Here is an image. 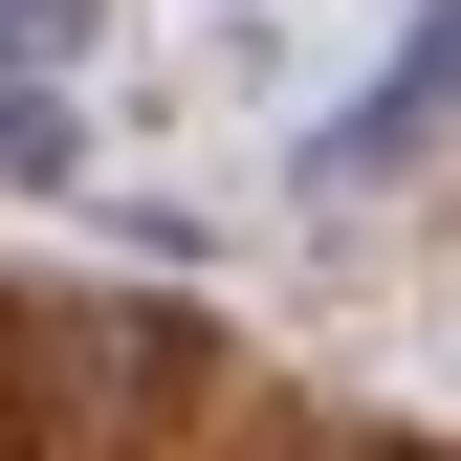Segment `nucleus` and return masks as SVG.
Here are the masks:
<instances>
[{"mask_svg": "<svg viewBox=\"0 0 461 461\" xmlns=\"http://www.w3.org/2000/svg\"><path fill=\"white\" fill-rule=\"evenodd\" d=\"M176 374H220L176 308H67V395H88V418H154Z\"/></svg>", "mask_w": 461, "mask_h": 461, "instance_id": "obj_1", "label": "nucleus"}, {"mask_svg": "<svg viewBox=\"0 0 461 461\" xmlns=\"http://www.w3.org/2000/svg\"><path fill=\"white\" fill-rule=\"evenodd\" d=\"M67 176V67H0V198Z\"/></svg>", "mask_w": 461, "mask_h": 461, "instance_id": "obj_2", "label": "nucleus"}, {"mask_svg": "<svg viewBox=\"0 0 461 461\" xmlns=\"http://www.w3.org/2000/svg\"><path fill=\"white\" fill-rule=\"evenodd\" d=\"M352 461H418V439H352Z\"/></svg>", "mask_w": 461, "mask_h": 461, "instance_id": "obj_3", "label": "nucleus"}]
</instances>
